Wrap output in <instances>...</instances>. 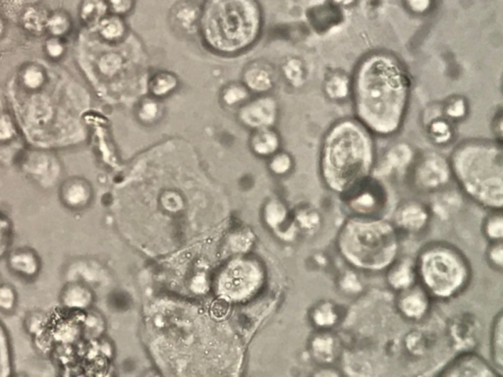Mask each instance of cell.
Instances as JSON below:
<instances>
[{
  "label": "cell",
  "instance_id": "obj_27",
  "mask_svg": "<svg viewBox=\"0 0 503 377\" xmlns=\"http://www.w3.org/2000/svg\"><path fill=\"white\" fill-rule=\"evenodd\" d=\"M72 22L66 13L56 12L53 15H49L48 22H46V31L49 35L56 38L68 35L71 31Z\"/></svg>",
  "mask_w": 503,
  "mask_h": 377
},
{
  "label": "cell",
  "instance_id": "obj_42",
  "mask_svg": "<svg viewBox=\"0 0 503 377\" xmlns=\"http://www.w3.org/2000/svg\"><path fill=\"white\" fill-rule=\"evenodd\" d=\"M45 51L51 58L58 59L63 56L64 51H66V46H64L61 38L51 36V38L46 41Z\"/></svg>",
  "mask_w": 503,
  "mask_h": 377
},
{
  "label": "cell",
  "instance_id": "obj_7",
  "mask_svg": "<svg viewBox=\"0 0 503 377\" xmlns=\"http://www.w3.org/2000/svg\"><path fill=\"white\" fill-rule=\"evenodd\" d=\"M263 280V270L250 261L236 262L228 267L225 277L219 283L220 292L228 298L237 299L247 296Z\"/></svg>",
  "mask_w": 503,
  "mask_h": 377
},
{
  "label": "cell",
  "instance_id": "obj_33",
  "mask_svg": "<svg viewBox=\"0 0 503 377\" xmlns=\"http://www.w3.org/2000/svg\"><path fill=\"white\" fill-rule=\"evenodd\" d=\"M17 304L18 295L15 288L7 283H0V313H12Z\"/></svg>",
  "mask_w": 503,
  "mask_h": 377
},
{
  "label": "cell",
  "instance_id": "obj_24",
  "mask_svg": "<svg viewBox=\"0 0 503 377\" xmlns=\"http://www.w3.org/2000/svg\"><path fill=\"white\" fill-rule=\"evenodd\" d=\"M48 13L38 6L26 7L21 16L23 28L30 33H43L46 31Z\"/></svg>",
  "mask_w": 503,
  "mask_h": 377
},
{
  "label": "cell",
  "instance_id": "obj_37",
  "mask_svg": "<svg viewBox=\"0 0 503 377\" xmlns=\"http://www.w3.org/2000/svg\"><path fill=\"white\" fill-rule=\"evenodd\" d=\"M12 241V225L9 218L0 213V259L9 253Z\"/></svg>",
  "mask_w": 503,
  "mask_h": 377
},
{
  "label": "cell",
  "instance_id": "obj_11",
  "mask_svg": "<svg viewBox=\"0 0 503 377\" xmlns=\"http://www.w3.org/2000/svg\"><path fill=\"white\" fill-rule=\"evenodd\" d=\"M92 185L81 177H70L59 188V199L66 209L81 210L93 201Z\"/></svg>",
  "mask_w": 503,
  "mask_h": 377
},
{
  "label": "cell",
  "instance_id": "obj_9",
  "mask_svg": "<svg viewBox=\"0 0 503 377\" xmlns=\"http://www.w3.org/2000/svg\"><path fill=\"white\" fill-rule=\"evenodd\" d=\"M443 377H495L502 376L497 369L476 353H462L447 363L437 373Z\"/></svg>",
  "mask_w": 503,
  "mask_h": 377
},
{
  "label": "cell",
  "instance_id": "obj_38",
  "mask_svg": "<svg viewBox=\"0 0 503 377\" xmlns=\"http://www.w3.org/2000/svg\"><path fill=\"white\" fill-rule=\"evenodd\" d=\"M284 72L285 77L294 86H299L304 78L303 65L298 59H291L284 65Z\"/></svg>",
  "mask_w": 503,
  "mask_h": 377
},
{
  "label": "cell",
  "instance_id": "obj_44",
  "mask_svg": "<svg viewBox=\"0 0 503 377\" xmlns=\"http://www.w3.org/2000/svg\"><path fill=\"white\" fill-rule=\"evenodd\" d=\"M298 222H299L301 227L308 229V230H313V228L317 227L320 224V215L316 212L301 213L300 217H298Z\"/></svg>",
  "mask_w": 503,
  "mask_h": 377
},
{
  "label": "cell",
  "instance_id": "obj_25",
  "mask_svg": "<svg viewBox=\"0 0 503 377\" xmlns=\"http://www.w3.org/2000/svg\"><path fill=\"white\" fill-rule=\"evenodd\" d=\"M414 158V153L406 144L394 145L388 150L385 157V168L390 171L393 169H402L410 165Z\"/></svg>",
  "mask_w": 503,
  "mask_h": 377
},
{
  "label": "cell",
  "instance_id": "obj_31",
  "mask_svg": "<svg viewBox=\"0 0 503 377\" xmlns=\"http://www.w3.org/2000/svg\"><path fill=\"white\" fill-rule=\"evenodd\" d=\"M484 233L491 242L502 241L503 217L502 210L492 212L484 223Z\"/></svg>",
  "mask_w": 503,
  "mask_h": 377
},
{
  "label": "cell",
  "instance_id": "obj_3",
  "mask_svg": "<svg viewBox=\"0 0 503 377\" xmlns=\"http://www.w3.org/2000/svg\"><path fill=\"white\" fill-rule=\"evenodd\" d=\"M451 174L467 197L494 212L503 207V153L491 140H471L453 150Z\"/></svg>",
  "mask_w": 503,
  "mask_h": 377
},
{
  "label": "cell",
  "instance_id": "obj_18",
  "mask_svg": "<svg viewBox=\"0 0 503 377\" xmlns=\"http://www.w3.org/2000/svg\"><path fill=\"white\" fill-rule=\"evenodd\" d=\"M244 85L249 91L256 93L269 92L274 86V76L272 72L266 68V65L261 63H251L246 68L243 75Z\"/></svg>",
  "mask_w": 503,
  "mask_h": 377
},
{
  "label": "cell",
  "instance_id": "obj_4",
  "mask_svg": "<svg viewBox=\"0 0 503 377\" xmlns=\"http://www.w3.org/2000/svg\"><path fill=\"white\" fill-rule=\"evenodd\" d=\"M337 249L351 267L383 272L395 262L400 249L398 229L380 217L353 215L337 234Z\"/></svg>",
  "mask_w": 503,
  "mask_h": 377
},
{
  "label": "cell",
  "instance_id": "obj_49",
  "mask_svg": "<svg viewBox=\"0 0 503 377\" xmlns=\"http://www.w3.org/2000/svg\"><path fill=\"white\" fill-rule=\"evenodd\" d=\"M4 20H2V18L0 17V38H1V36L4 35Z\"/></svg>",
  "mask_w": 503,
  "mask_h": 377
},
{
  "label": "cell",
  "instance_id": "obj_6",
  "mask_svg": "<svg viewBox=\"0 0 503 377\" xmlns=\"http://www.w3.org/2000/svg\"><path fill=\"white\" fill-rule=\"evenodd\" d=\"M450 161L437 153H424L417 160L413 171V182L422 192H437L450 183Z\"/></svg>",
  "mask_w": 503,
  "mask_h": 377
},
{
  "label": "cell",
  "instance_id": "obj_1",
  "mask_svg": "<svg viewBox=\"0 0 503 377\" xmlns=\"http://www.w3.org/2000/svg\"><path fill=\"white\" fill-rule=\"evenodd\" d=\"M408 80L393 57L377 53L360 63L353 81L355 109L362 125L378 135L400 127L408 100Z\"/></svg>",
  "mask_w": 503,
  "mask_h": 377
},
{
  "label": "cell",
  "instance_id": "obj_29",
  "mask_svg": "<svg viewBox=\"0 0 503 377\" xmlns=\"http://www.w3.org/2000/svg\"><path fill=\"white\" fill-rule=\"evenodd\" d=\"M162 115V106L155 98H147L138 106V118L144 124H152Z\"/></svg>",
  "mask_w": 503,
  "mask_h": 377
},
{
  "label": "cell",
  "instance_id": "obj_46",
  "mask_svg": "<svg viewBox=\"0 0 503 377\" xmlns=\"http://www.w3.org/2000/svg\"><path fill=\"white\" fill-rule=\"evenodd\" d=\"M45 319L41 317L40 313L31 314L26 321L27 324V330L31 334H38V330L41 329V325L45 324Z\"/></svg>",
  "mask_w": 503,
  "mask_h": 377
},
{
  "label": "cell",
  "instance_id": "obj_28",
  "mask_svg": "<svg viewBox=\"0 0 503 377\" xmlns=\"http://www.w3.org/2000/svg\"><path fill=\"white\" fill-rule=\"evenodd\" d=\"M105 13V6L100 0H84L80 9V16L88 26L97 25Z\"/></svg>",
  "mask_w": 503,
  "mask_h": 377
},
{
  "label": "cell",
  "instance_id": "obj_2",
  "mask_svg": "<svg viewBox=\"0 0 503 377\" xmlns=\"http://www.w3.org/2000/svg\"><path fill=\"white\" fill-rule=\"evenodd\" d=\"M373 161L372 139L364 125L339 122L329 130L323 142L321 177L331 191L347 197L369 179Z\"/></svg>",
  "mask_w": 503,
  "mask_h": 377
},
{
  "label": "cell",
  "instance_id": "obj_8",
  "mask_svg": "<svg viewBox=\"0 0 503 377\" xmlns=\"http://www.w3.org/2000/svg\"><path fill=\"white\" fill-rule=\"evenodd\" d=\"M277 103L274 98L260 95L248 100L239 108L238 118L244 126L253 130L271 128L276 123Z\"/></svg>",
  "mask_w": 503,
  "mask_h": 377
},
{
  "label": "cell",
  "instance_id": "obj_40",
  "mask_svg": "<svg viewBox=\"0 0 503 377\" xmlns=\"http://www.w3.org/2000/svg\"><path fill=\"white\" fill-rule=\"evenodd\" d=\"M487 259L494 267L500 270L503 267V245L502 241L491 242L487 253Z\"/></svg>",
  "mask_w": 503,
  "mask_h": 377
},
{
  "label": "cell",
  "instance_id": "obj_48",
  "mask_svg": "<svg viewBox=\"0 0 503 377\" xmlns=\"http://www.w3.org/2000/svg\"><path fill=\"white\" fill-rule=\"evenodd\" d=\"M318 376H339L338 373H336V371H334L333 368H331V371H329V368H323L321 369V371H318V373L317 374Z\"/></svg>",
  "mask_w": 503,
  "mask_h": 377
},
{
  "label": "cell",
  "instance_id": "obj_10",
  "mask_svg": "<svg viewBox=\"0 0 503 377\" xmlns=\"http://www.w3.org/2000/svg\"><path fill=\"white\" fill-rule=\"evenodd\" d=\"M347 204L354 215L378 217V212L385 205V196L380 187L370 185L369 179L353 193L347 196Z\"/></svg>",
  "mask_w": 503,
  "mask_h": 377
},
{
  "label": "cell",
  "instance_id": "obj_39",
  "mask_svg": "<svg viewBox=\"0 0 503 377\" xmlns=\"http://www.w3.org/2000/svg\"><path fill=\"white\" fill-rule=\"evenodd\" d=\"M16 134L14 122L7 113H0V143L11 140Z\"/></svg>",
  "mask_w": 503,
  "mask_h": 377
},
{
  "label": "cell",
  "instance_id": "obj_12",
  "mask_svg": "<svg viewBox=\"0 0 503 377\" xmlns=\"http://www.w3.org/2000/svg\"><path fill=\"white\" fill-rule=\"evenodd\" d=\"M430 306V296L419 283L399 292V313L409 321H417L422 319L429 311Z\"/></svg>",
  "mask_w": 503,
  "mask_h": 377
},
{
  "label": "cell",
  "instance_id": "obj_13",
  "mask_svg": "<svg viewBox=\"0 0 503 377\" xmlns=\"http://www.w3.org/2000/svg\"><path fill=\"white\" fill-rule=\"evenodd\" d=\"M430 212L425 205L416 201H407L399 205L394 215V226L407 233L422 232L429 224Z\"/></svg>",
  "mask_w": 503,
  "mask_h": 377
},
{
  "label": "cell",
  "instance_id": "obj_47",
  "mask_svg": "<svg viewBox=\"0 0 503 377\" xmlns=\"http://www.w3.org/2000/svg\"><path fill=\"white\" fill-rule=\"evenodd\" d=\"M430 0H410L412 9L416 11H424L429 6Z\"/></svg>",
  "mask_w": 503,
  "mask_h": 377
},
{
  "label": "cell",
  "instance_id": "obj_26",
  "mask_svg": "<svg viewBox=\"0 0 503 377\" xmlns=\"http://www.w3.org/2000/svg\"><path fill=\"white\" fill-rule=\"evenodd\" d=\"M250 98V91L244 84L233 83L227 86L222 91V98L224 105L228 106H241L247 103Z\"/></svg>",
  "mask_w": 503,
  "mask_h": 377
},
{
  "label": "cell",
  "instance_id": "obj_5",
  "mask_svg": "<svg viewBox=\"0 0 503 377\" xmlns=\"http://www.w3.org/2000/svg\"><path fill=\"white\" fill-rule=\"evenodd\" d=\"M418 283L430 298L448 300L465 290L471 269L465 257L448 244L425 247L416 259Z\"/></svg>",
  "mask_w": 503,
  "mask_h": 377
},
{
  "label": "cell",
  "instance_id": "obj_43",
  "mask_svg": "<svg viewBox=\"0 0 503 377\" xmlns=\"http://www.w3.org/2000/svg\"><path fill=\"white\" fill-rule=\"evenodd\" d=\"M341 289L345 293L348 294L359 293L362 289V285L360 284L359 279H358L356 274L352 272L345 273L341 278Z\"/></svg>",
  "mask_w": 503,
  "mask_h": 377
},
{
  "label": "cell",
  "instance_id": "obj_14",
  "mask_svg": "<svg viewBox=\"0 0 503 377\" xmlns=\"http://www.w3.org/2000/svg\"><path fill=\"white\" fill-rule=\"evenodd\" d=\"M7 267L16 277L33 280L40 274L41 257L33 249L22 247L10 252L7 256Z\"/></svg>",
  "mask_w": 503,
  "mask_h": 377
},
{
  "label": "cell",
  "instance_id": "obj_15",
  "mask_svg": "<svg viewBox=\"0 0 503 377\" xmlns=\"http://www.w3.org/2000/svg\"><path fill=\"white\" fill-rule=\"evenodd\" d=\"M386 273V281L393 290L400 291L408 289L418 283L417 277L416 262L409 257H402L388 267Z\"/></svg>",
  "mask_w": 503,
  "mask_h": 377
},
{
  "label": "cell",
  "instance_id": "obj_45",
  "mask_svg": "<svg viewBox=\"0 0 503 377\" xmlns=\"http://www.w3.org/2000/svg\"><path fill=\"white\" fill-rule=\"evenodd\" d=\"M447 115L452 118H461L465 115L466 105L463 100H457L451 103L447 108Z\"/></svg>",
  "mask_w": 503,
  "mask_h": 377
},
{
  "label": "cell",
  "instance_id": "obj_16",
  "mask_svg": "<svg viewBox=\"0 0 503 377\" xmlns=\"http://www.w3.org/2000/svg\"><path fill=\"white\" fill-rule=\"evenodd\" d=\"M59 301L69 311H85L92 306L93 294L84 283L72 281L62 288Z\"/></svg>",
  "mask_w": 503,
  "mask_h": 377
},
{
  "label": "cell",
  "instance_id": "obj_23",
  "mask_svg": "<svg viewBox=\"0 0 503 377\" xmlns=\"http://www.w3.org/2000/svg\"><path fill=\"white\" fill-rule=\"evenodd\" d=\"M491 352L494 368L502 376L503 374V316L500 311L495 316L492 327Z\"/></svg>",
  "mask_w": 503,
  "mask_h": 377
},
{
  "label": "cell",
  "instance_id": "obj_22",
  "mask_svg": "<svg viewBox=\"0 0 503 377\" xmlns=\"http://www.w3.org/2000/svg\"><path fill=\"white\" fill-rule=\"evenodd\" d=\"M177 87V77L167 71L155 73L149 81L150 93L155 98H167L175 92Z\"/></svg>",
  "mask_w": 503,
  "mask_h": 377
},
{
  "label": "cell",
  "instance_id": "obj_20",
  "mask_svg": "<svg viewBox=\"0 0 503 377\" xmlns=\"http://www.w3.org/2000/svg\"><path fill=\"white\" fill-rule=\"evenodd\" d=\"M263 218L266 226L281 235L291 234L292 229L286 228L289 220V212L286 205L279 200H271L264 205Z\"/></svg>",
  "mask_w": 503,
  "mask_h": 377
},
{
  "label": "cell",
  "instance_id": "obj_35",
  "mask_svg": "<svg viewBox=\"0 0 503 377\" xmlns=\"http://www.w3.org/2000/svg\"><path fill=\"white\" fill-rule=\"evenodd\" d=\"M100 35L106 41H120L124 33V28L118 20H105L100 23Z\"/></svg>",
  "mask_w": 503,
  "mask_h": 377
},
{
  "label": "cell",
  "instance_id": "obj_17",
  "mask_svg": "<svg viewBox=\"0 0 503 377\" xmlns=\"http://www.w3.org/2000/svg\"><path fill=\"white\" fill-rule=\"evenodd\" d=\"M310 350L313 360L320 365H331L338 357V340L328 330H321L311 340Z\"/></svg>",
  "mask_w": 503,
  "mask_h": 377
},
{
  "label": "cell",
  "instance_id": "obj_30",
  "mask_svg": "<svg viewBox=\"0 0 503 377\" xmlns=\"http://www.w3.org/2000/svg\"><path fill=\"white\" fill-rule=\"evenodd\" d=\"M23 85L28 90H38L45 85L46 81V75L45 70L41 69L37 65H28L22 72Z\"/></svg>",
  "mask_w": 503,
  "mask_h": 377
},
{
  "label": "cell",
  "instance_id": "obj_36",
  "mask_svg": "<svg viewBox=\"0 0 503 377\" xmlns=\"http://www.w3.org/2000/svg\"><path fill=\"white\" fill-rule=\"evenodd\" d=\"M11 371V358L9 338L1 324H0V376H9Z\"/></svg>",
  "mask_w": 503,
  "mask_h": 377
},
{
  "label": "cell",
  "instance_id": "obj_32",
  "mask_svg": "<svg viewBox=\"0 0 503 377\" xmlns=\"http://www.w3.org/2000/svg\"><path fill=\"white\" fill-rule=\"evenodd\" d=\"M349 82L342 75H334L326 84V92L333 100H341L347 97L349 93Z\"/></svg>",
  "mask_w": 503,
  "mask_h": 377
},
{
  "label": "cell",
  "instance_id": "obj_34",
  "mask_svg": "<svg viewBox=\"0 0 503 377\" xmlns=\"http://www.w3.org/2000/svg\"><path fill=\"white\" fill-rule=\"evenodd\" d=\"M292 167L293 160L289 153L277 152L269 157V170L276 175H286L291 171Z\"/></svg>",
  "mask_w": 503,
  "mask_h": 377
},
{
  "label": "cell",
  "instance_id": "obj_21",
  "mask_svg": "<svg viewBox=\"0 0 503 377\" xmlns=\"http://www.w3.org/2000/svg\"><path fill=\"white\" fill-rule=\"evenodd\" d=\"M336 306L331 301H321L312 309L311 321L320 330H329L338 321Z\"/></svg>",
  "mask_w": 503,
  "mask_h": 377
},
{
  "label": "cell",
  "instance_id": "obj_19",
  "mask_svg": "<svg viewBox=\"0 0 503 377\" xmlns=\"http://www.w3.org/2000/svg\"><path fill=\"white\" fill-rule=\"evenodd\" d=\"M279 136L271 127L255 130L250 138L252 152L259 157H271L279 152Z\"/></svg>",
  "mask_w": 503,
  "mask_h": 377
},
{
  "label": "cell",
  "instance_id": "obj_41",
  "mask_svg": "<svg viewBox=\"0 0 503 377\" xmlns=\"http://www.w3.org/2000/svg\"><path fill=\"white\" fill-rule=\"evenodd\" d=\"M430 132H432L434 139L437 140L438 144L447 143L450 139L451 132L450 125H448L447 122L435 121V123L432 124V127H430Z\"/></svg>",
  "mask_w": 503,
  "mask_h": 377
}]
</instances>
